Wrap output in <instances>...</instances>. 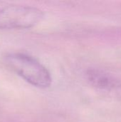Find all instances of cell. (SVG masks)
Listing matches in <instances>:
<instances>
[{"label":"cell","mask_w":121,"mask_h":122,"mask_svg":"<svg viewBox=\"0 0 121 122\" xmlns=\"http://www.w3.org/2000/svg\"><path fill=\"white\" fill-rule=\"evenodd\" d=\"M4 62L11 71L35 87L46 89L51 85L52 78L48 70L29 54L9 53L4 57Z\"/></svg>","instance_id":"obj_1"},{"label":"cell","mask_w":121,"mask_h":122,"mask_svg":"<svg viewBox=\"0 0 121 122\" xmlns=\"http://www.w3.org/2000/svg\"><path fill=\"white\" fill-rule=\"evenodd\" d=\"M44 16V11L36 6L0 1V29L31 28Z\"/></svg>","instance_id":"obj_2"},{"label":"cell","mask_w":121,"mask_h":122,"mask_svg":"<svg viewBox=\"0 0 121 122\" xmlns=\"http://www.w3.org/2000/svg\"><path fill=\"white\" fill-rule=\"evenodd\" d=\"M86 75L89 83L97 88L113 89L119 85V81L116 78L98 69H88Z\"/></svg>","instance_id":"obj_3"}]
</instances>
